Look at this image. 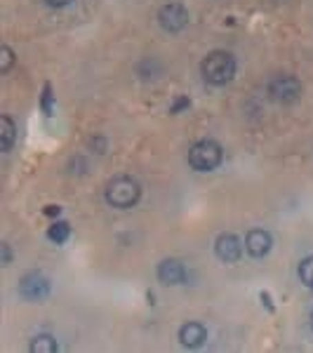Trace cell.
<instances>
[{
  "instance_id": "cell-1",
  "label": "cell",
  "mask_w": 313,
  "mask_h": 353,
  "mask_svg": "<svg viewBox=\"0 0 313 353\" xmlns=\"http://www.w3.org/2000/svg\"><path fill=\"white\" fill-rule=\"evenodd\" d=\"M236 68H238L236 57H233L231 52H226V50H214V52H210L203 59L201 73H203L205 83L221 88V85L233 81V76H236Z\"/></svg>"
},
{
  "instance_id": "cell-9",
  "label": "cell",
  "mask_w": 313,
  "mask_h": 353,
  "mask_svg": "<svg viewBox=\"0 0 313 353\" xmlns=\"http://www.w3.org/2000/svg\"><path fill=\"white\" fill-rule=\"evenodd\" d=\"M158 281L163 283V285H181V283L186 281V266L181 264L179 259H163L161 264H158Z\"/></svg>"
},
{
  "instance_id": "cell-15",
  "label": "cell",
  "mask_w": 313,
  "mask_h": 353,
  "mask_svg": "<svg viewBox=\"0 0 313 353\" xmlns=\"http://www.w3.org/2000/svg\"><path fill=\"white\" fill-rule=\"evenodd\" d=\"M297 273H299L301 285L313 290V254H311V257H306V259L299 261V271Z\"/></svg>"
},
{
  "instance_id": "cell-22",
  "label": "cell",
  "mask_w": 313,
  "mask_h": 353,
  "mask_svg": "<svg viewBox=\"0 0 313 353\" xmlns=\"http://www.w3.org/2000/svg\"><path fill=\"white\" fill-rule=\"evenodd\" d=\"M311 327H313V311H311Z\"/></svg>"
},
{
  "instance_id": "cell-16",
  "label": "cell",
  "mask_w": 313,
  "mask_h": 353,
  "mask_svg": "<svg viewBox=\"0 0 313 353\" xmlns=\"http://www.w3.org/2000/svg\"><path fill=\"white\" fill-rule=\"evenodd\" d=\"M14 64V52L12 48H8V45H3L0 48V73H8L10 68Z\"/></svg>"
},
{
  "instance_id": "cell-7",
  "label": "cell",
  "mask_w": 313,
  "mask_h": 353,
  "mask_svg": "<svg viewBox=\"0 0 313 353\" xmlns=\"http://www.w3.org/2000/svg\"><path fill=\"white\" fill-rule=\"evenodd\" d=\"M214 254L224 264H236L243 257V243L233 233H221L217 241H214Z\"/></svg>"
},
{
  "instance_id": "cell-19",
  "label": "cell",
  "mask_w": 313,
  "mask_h": 353,
  "mask_svg": "<svg viewBox=\"0 0 313 353\" xmlns=\"http://www.w3.org/2000/svg\"><path fill=\"white\" fill-rule=\"evenodd\" d=\"M186 106H191V101L186 99V97H181V99L177 101V104H174L172 109H170V113H179L181 109H186Z\"/></svg>"
},
{
  "instance_id": "cell-14",
  "label": "cell",
  "mask_w": 313,
  "mask_h": 353,
  "mask_svg": "<svg viewBox=\"0 0 313 353\" xmlns=\"http://www.w3.org/2000/svg\"><path fill=\"white\" fill-rule=\"evenodd\" d=\"M68 236H71V226H68L66 221H54V224L48 229V238L52 243H57V245L66 243Z\"/></svg>"
},
{
  "instance_id": "cell-10",
  "label": "cell",
  "mask_w": 313,
  "mask_h": 353,
  "mask_svg": "<svg viewBox=\"0 0 313 353\" xmlns=\"http://www.w3.org/2000/svg\"><path fill=\"white\" fill-rule=\"evenodd\" d=\"M205 339H208V330H205L203 323L189 321L179 327V341L186 349H198V346L205 344Z\"/></svg>"
},
{
  "instance_id": "cell-12",
  "label": "cell",
  "mask_w": 313,
  "mask_h": 353,
  "mask_svg": "<svg viewBox=\"0 0 313 353\" xmlns=\"http://www.w3.org/2000/svg\"><path fill=\"white\" fill-rule=\"evenodd\" d=\"M31 353H57L59 351V344H57V339L52 334L43 332V334H36V337L31 339Z\"/></svg>"
},
{
  "instance_id": "cell-8",
  "label": "cell",
  "mask_w": 313,
  "mask_h": 353,
  "mask_svg": "<svg viewBox=\"0 0 313 353\" xmlns=\"http://www.w3.org/2000/svg\"><path fill=\"white\" fill-rule=\"evenodd\" d=\"M273 248V238L266 229H252L245 238V250L250 257L254 259H264Z\"/></svg>"
},
{
  "instance_id": "cell-21",
  "label": "cell",
  "mask_w": 313,
  "mask_h": 353,
  "mask_svg": "<svg viewBox=\"0 0 313 353\" xmlns=\"http://www.w3.org/2000/svg\"><path fill=\"white\" fill-rule=\"evenodd\" d=\"M59 212H61V208H59V205H50V208L45 210V214H59Z\"/></svg>"
},
{
  "instance_id": "cell-5",
  "label": "cell",
  "mask_w": 313,
  "mask_h": 353,
  "mask_svg": "<svg viewBox=\"0 0 313 353\" xmlns=\"http://www.w3.org/2000/svg\"><path fill=\"white\" fill-rule=\"evenodd\" d=\"M158 24L168 33H179L189 24V10L181 3H168L158 10Z\"/></svg>"
},
{
  "instance_id": "cell-3",
  "label": "cell",
  "mask_w": 313,
  "mask_h": 353,
  "mask_svg": "<svg viewBox=\"0 0 313 353\" xmlns=\"http://www.w3.org/2000/svg\"><path fill=\"white\" fill-rule=\"evenodd\" d=\"M224 161V149L214 139H201L189 149V165L196 172H212Z\"/></svg>"
},
{
  "instance_id": "cell-18",
  "label": "cell",
  "mask_w": 313,
  "mask_h": 353,
  "mask_svg": "<svg viewBox=\"0 0 313 353\" xmlns=\"http://www.w3.org/2000/svg\"><path fill=\"white\" fill-rule=\"evenodd\" d=\"M0 250H3V266H10V261H12V252H10V245L3 243V245H0Z\"/></svg>"
},
{
  "instance_id": "cell-11",
  "label": "cell",
  "mask_w": 313,
  "mask_h": 353,
  "mask_svg": "<svg viewBox=\"0 0 313 353\" xmlns=\"http://www.w3.org/2000/svg\"><path fill=\"white\" fill-rule=\"evenodd\" d=\"M17 139V125L10 116H0V149L8 153Z\"/></svg>"
},
{
  "instance_id": "cell-4",
  "label": "cell",
  "mask_w": 313,
  "mask_h": 353,
  "mask_svg": "<svg viewBox=\"0 0 313 353\" xmlns=\"http://www.w3.org/2000/svg\"><path fill=\"white\" fill-rule=\"evenodd\" d=\"M266 92H269V97L276 104H292V101H297L301 97L304 88H301V81L297 76H292V73H281V76L271 78Z\"/></svg>"
},
{
  "instance_id": "cell-6",
  "label": "cell",
  "mask_w": 313,
  "mask_h": 353,
  "mask_svg": "<svg viewBox=\"0 0 313 353\" xmlns=\"http://www.w3.org/2000/svg\"><path fill=\"white\" fill-rule=\"evenodd\" d=\"M19 294L28 301H43L50 294V281L48 276L41 271H31L21 278L19 283Z\"/></svg>"
},
{
  "instance_id": "cell-17",
  "label": "cell",
  "mask_w": 313,
  "mask_h": 353,
  "mask_svg": "<svg viewBox=\"0 0 313 353\" xmlns=\"http://www.w3.org/2000/svg\"><path fill=\"white\" fill-rule=\"evenodd\" d=\"M50 99H52V94H50V85H45V90H43V109H45V113L50 116Z\"/></svg>"
},
{
  "instance_id": "cell-13",
  "label": "cell",
  "mask_w": 313,
  "mask_h": 353,
  "mask_svg": "<svg viewBox=\"0 0 313 353\" xmlns=\"http://www.w3.org/2000/svg\"><path fill=\"white\" fill-rule=\"evenodd\" d=\"M137 73H139V78H144V81H151V78H158L163 73V64L156 59V57H146V59L139 61Z\"/></svg>"
},
{
  "instance_id": "cell-20",
  "label": "cell",
  "mask_w": 313,
  "mask_h": 353,
  "mask_svg": "<svg viewBox=\"0 0 313 353\" xmlns=\"http://www.w3.org/2000/svg\"><path fill=\"white\" fill-rule=\"evenodd\" d=\"M45 5H50V8H66L71 0H43Z\"/></svg>"
},
{
  "instance_id": "cell-2",
  "label": "cell",
  "mask_w": 313,
  "mask_h": 353,
  "mask_svg": "<svg viewBox=\"0 0 313 353\" xmlns=\"http://www.w3.org/2000/svg\"><path fill=\"white\" fill-rule=\"evenodd\" d=\"M104 198L111 208L116 210H130L139 203L141 198V184L134 179V176L121 174V176H113V179L106 184Z\"/></svg>"
}]
</instances>
